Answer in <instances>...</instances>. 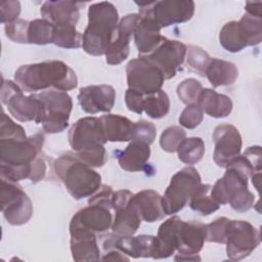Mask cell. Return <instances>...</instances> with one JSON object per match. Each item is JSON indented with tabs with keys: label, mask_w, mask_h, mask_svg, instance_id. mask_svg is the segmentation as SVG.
<instances>
[{
	"label": "cell",
	"mask_w": 262,
	"mask_h": 262,
	"mask_svg": "<svg viewBox=\"0 0 262 262\" xmlns=\"http://www.w3.org/2000/svg\"><path fill=\"white\" fill-rule=\"evenodd\" d=\"M181 221L178 216H172L160 225L156 236L157 249L154 259L168 258L174 254L177 249V230Z\"/></svg>",
	"instance_id": "cell-24"
},
{
	"label": "cell",
	"mask_w": 262,
	"mask_h": 262,
	"mask_svg": "<svg viewBox=\"0 0 262 262\" xmlns=\"http://www.w3.org/2000/svg\"><path fill=\"white\" fill-rule=\"evenodd\" d=\"M211 189V184H201L189 200L190 209L203 216L210 215L217 211L220 205L212 196Z\"/></svg>",
	"instance_id": "cell-29"
},
{
	"label": "cell",
	"mask_w": 262,
	"mask_h": 262,
	"mask_svg": "<svg viewBox=\"0 0 262 262\" xmlns=\"http://www.w3.org/2000/svg\"><path fill=\"white\" fill-rule=\"evenodd\" d=\"M206 77L214 88L229 86L236 81L238 77V70L231 61L212 58L206 71Z\"/></svg>",
	"instance_id": "cell-28"
},
{
	"label": "cell",
	"mask_w": 262,
	"mask_h": 262,
	"mask_svg": "<svg viewBox=\"0 0 262 262\" xmlns=\"http://www.w3.org/2000/svg\"><path fill=\"white\" fill-rule=\"evenodd\" d=\"M54 34V26L44 19L36 18L29 23L28 43L36 45H47L52 43Z\"/></svg>",
	"instance_id": "cell-33"
},
{
	"label": "cell",
	"mask_w": 262,
	"mask_h": 262,
	"mask_svg": "<svg viewBox=\"0 0 262 262\" xmlns=\"http://www.w3.org/2000/svg\"><path fill=\"white\" fill-rule=\"evenodd\" d=\"M186 55V45L177 40L163 38L159 46L144 56L164 75L165 80L175 77L177 69L183 63Z\"/></svg>",
	"instance_id": "cell-16"
},
{
	"label": "cell",
	"mask_w": 262,
	"mask_h": 262,
	"mask_svg": "<svg viewBox=\"0 0 262 262\" xmlns=\"http://www.w3.org/2000/svg\"><path fill=\"white\" fill-rule=\"evenodd\" d=\"M144 95L132 90V89H127L125 92V103L127 108L135 114H142L143 108H142V102H143Z\"/></svg>",
	"instance_id": "cell-45"
},
{
	"label": "cell",
	"mask_w": 262,
	"mask_h": 262,
	"mask_svg": "<svg viewBox=\"0 0 262 262\" xmlns=\"http://www.w3.org/2000/svg\"><path fill=\"white\" fill-rule=\"evenodd\" d=\"M0 97L1 102L7 106L10 115L16 120L42 123L43 106L36 93L25 96L24 91L15 82L3 80Z\"/></svg>",
	"instance_id": "cell-9"
},
{
	"label": "cell",
	"mask_w": 262,
	"mask_h": 262,
	"mask_svg": "<svg viewBox=\"0 0 262 262\" xmlns=\"http://www.w3.org/2000/svg\"><path fill=\"white\" fill-rule=\"evenodd\" d=\"M186 138V132L180 126H170L166 128L160 137V145L167 152H175L179 144Z\"/></svg>",
	"instance_id": "cell-37"
},
{
	"label": "cell",
	"mask_w": 262,
	"mask_h": 262,
	"mask_svg": "<svg viewBox=\"0 0 262 262\" xmlns=\"http://www.w3.org/2000/svg\"><path fill=\"white\" fill-rule=\"evenodd\" d=\"M246 46H256L262 41V18L245 13L237 21Z\"/></svg>",
	"instance_id": "cell-31"
},
{
	"label": "cell",
	"mask_w": 262,
	"mask_h": 262,
	"mask_svg": "<svg viewBox=\"0 0 262 262\" xmlns=\"http://www.w3.org/2000/svg\"><path fill=\"white\" fill-rule=\"evenodd\" d=\"M251 178H252V183H253V185L255 186V188L257 189L258 193L260 194V183H261L260 178H261V172H256V173H254V174L251 176Z\"/></svg>",
	"instance_id": "cell-50"
},
{
	"label": "cell",
	"mask_w": 262,
	"mask_h": 262,
	"mask_svg": "<svg viewBox=\"0 0 262 262\" xmlns=\"http://www.w3.org/2000/svg\"><path fill=\"white\" fill-rule=\"evenodd\" d=\"M250 176L234 164L226 168L222 178L212 185L211 194L219 205L229 203L230 207L238 212L249 211L255 203L254 194L248 189Z\"/></svg>",
	"instance_id": "cell-6"
},
{
	"label": "cell",
	"mask_w": 262,
	"mask_h": 262,
	"mask_svg": "<svg viewBox=\"0 0 262 262\" xmlns=\"http://www.w3.org/2000/svg\"><path fill=\"white\" fill-rule=\"evenodd\" d=\"M99 121L107 141L126 142L132 140L135 122L115 114L103 115L99 117Z\"/></svg>",
	"instance_id": "cell-23"
},
{
	"label": "cell",
	"mask_w": 262,
	"mask_h": 262,
	"mask_svg": "<svg viewBox=\"0 0 262 262\" xmlns=\"http://www.w3.org/2000/svg\"><path fill=\"white\" fill-rule=\"evenodd\" d=\"M52 43L66 49H77L82 47V34L74 25L54 26Z\"/></svg>",
	"instance_id": "cell-34"
},
{
	"label": "cell",
	"mask_w": 262,
	"mask_h": 262,
	"mask_svg": "<svg viewBox=\"0 0 262 262\" xmlns=\"http://www.w3.org/2000/svg\"><path fill=\"white\" fill-rule=\"evenodd\" d=\"M1 211L11 225L26 224L33 215V205L21 186L14 181L1 177Z\"/></svg>",
	"instance_id": "cell-11"
},
{
	"label": "cell",
	"mask_w": 262,
	"mask_h": 262,
	"mask_svg": "<svg viewBox=\"0 0 262 262\" xmlns=\"http://www.w3.org/2000/svg\"><path fill=\"white\" fill-rule=\"evenodd\" d=\"M81 108L87 114L108 113L116 102V91L111 85H89L82 87L78 93Z\"/></svg>",
	"instance_id": "cell-19"
},
{
	"label": "cell",
	"mask_w": 262,
	"mask_h": 262,
	"mask_svg": "<svg viewBox=\"0 0 262 262\" xmlns=\"http://www.w3.org/2000/svg\"><path fill=\"white\" fill-rule=\"evenodd\" d=\"M82 3L74 1H46L40 8L42 18L50 21L53 26L74 25L80 18Z\"/></svg>",
	"instance_id": "cell-21"
},
{
	"label": "cell",
	"mask_w": 262,
	"mask_h": 262,
	"mask_svg": "<svg viewBox=\"0 0 262 262\" xmlns=\"http://www.w3.org/2000/svg\"><path fill=\"white\" fill-rule=\"evenodd\" d=\"M201 184L202 178L195 168L185 167L176 172L162 196L165 215H173L182 210Z\"/></svg>",
	"instance_id": "cell-7"
},
{
	"label": "cell",
	"mask_w": 262,
	"mask_h": 262,
	"mask_svg": "<svg viewBox=\"0 0 262 262\" xmlns=\"http://www.w3.org/2000/svg\"><path fill=\"white\" fill-rule=\"evenodd\" d=\"M219 42L225 50L233 53L239 52L247 47L242 39L236 20L228 21L222 27L219 33Z\"/></svg>",
	"instance_id": "cell-35"
},
{
	"label": "cell",
	"mask_w": 262,
	"mask_h": 262,
	"mask_svg": "<svg viewBox=\"0 0 262 262\" xmlns=\"http://www.w3.org/2000/svg\"><path fill=\"white\" fill-rule=\"evenodd\" d=\"M187 64L200 76H206V71L212 60L210 55L201 47L195 45L186 46Z\"/></svg>",
	"instance_id": "cell-36"
},
{
	"label": "cell",
	"mask_w": 262,
	"mask_h": 262,
	"mask_svg": "<svg viewBox=\"0 0 262 262\" xmlns=\"http://www.w3.org/2000/svg\"><path fill=\"white\" fill-rule=\"evenodd\" d=\"M204 119V112L198 103L187 104L181 112L179 123L186 129L196 128Z\"/></svg>",
	"instance_id": "cell-41"
},
{
	"label": "cell",
	"mask_w": 262,
	"mask_h": 262,
	"mask_svg": "<svg viewBox=\"0 0 262 262\" xmlns=\"http://www.w3.org/2000/svg\"><path fill=\"white\" fill-rule=\"evenodd\" d=\"M43 106L42 128L46 133L54 134L69 127V119L73 108L71 96L66 91L45 90L36 93Z\"/></svg>",
	"instance_id": "cell-10"
},
{
	"label": "cell",
	"mask_w": 262,
	"mask_h": 262,
	"mask_svg": "<svg viewBox=\"0 0 262 262\" xmlns=\"http://www.w3.org/2000/svg\"><path fill=\"white\" fill-rule=\"evenodd\" d=\"M138 6L139 16H149L162 29L191 19L194 2L191 0H166L134 2Z\"/></svg>",
	"instance_id": "cell-8"
},
{
	"label": "cell",
	"mask_w": 262,
	"mask_h": 262,
	"mask_svg": "<svg viewBox=\"0 0 262 262\" xmlns=\"http://www.w3.org/2000/svg\"><path fill=\"white\" fill-rule=\"evenodd\" d=\"M117 158L123 170L128 172L142 171L150 158L149 144L138 140H131Z\"/></svg>",
	"instance_id": "cell-25"
},
{
	"label": "cell",
	"mask_w": 262,
	"mask_h": 262,
	"mask_svg": "<svg viewBox=\"0 0 262 262\" xmlns=\"http://www.w3.org/2000/svg\"><path fill=\"white\" fill-rule=\"evenodd\" d=\"M14 81L27 93L42 92L48 88L67 92L78 86L76 73L61 60L20 66L14 73Z\"/></svg>",
	"instance_id": "cell-1"
},
{
	"label": "cell",
	"mask_w": 262,
	"mask_h": 262,
	"mask_svg": "<svg viewBox=\"0 0 262 262\" xmlns=\"http://www.w3.org/2000/svg\"><path fill=\"white\" fill-rule=\"evenodd\" d=\"M198 104L209 117L225 118L232 112V101L229 96L216 92L211 88H203L200 93Z\"/></svg>",
	"instance_id": "cell-26"
},
{
	"label": "cell",
	"mask_w": 262,
	"mask_h": 262,
	"mask_svg": "<svg viewBox=\"0 0 262 262\" xmlns=\"http://www.w3.org/2000/svg\"><path fill=\"white\" fill-rule=\"evenodd\" d=\"M134 42L140 55H146L155 50L162 42L161 28L149 16H139L134 30Z\"/></svg>",
	"instance_id": "cell-22"
},
{
	"label": "cell",
	"mask_w": 262,
	"mask_h": 262,
	"mask_svg": "<svg viewBox=\"0 0 262 262\" xmlns=\"http://www.w3.org/2000/svg\"><path fill=\"white\" fill-rule=\"evenodd\" d=\"M26 135L25 129L13 122L2 110L1 121H0V139H25Z\"/></svg>",
	"instance_id": "cell-40"
},
{
	"label": "cell",
	"mask_w": 262,
	"mask_h": 262,
	"mask_svg": "<svg viewBox=\"0 0 262 262\" xmlns=\"http://www.w3.org/2000/svg\"><path fill=\"white\" fill-rule=\"evenodd\" d=\"M228 222V218L219 217L213 222L206 224V242L225 244Z\"/></svg>",
	"instance_id": "cell-39"
},
{
	"label": "cell",
	"mask_w": 262,
	"mask_h": 262,
	"mask_svg": "<svg viewBox=\"0 0 262 262\" xmlns=\"http://www.w3.org/2000/svg\"><path fill=\"white\" fill-rule=\"evenodd\" d=\"M138 20V13H130L118 23L112 41L104 53L108 64L117 66L127 59L130 53V39Z\"/></svg>",
	"instance_id": "cell-17"
},
{
	"label": "cell",
	"mask_w": 262,
	"mask_h": 262,
	"mask_svg": "<svg viewBox=\"0 0 262 262\" xmlns=\"http://www.w3.org/2000/svg\"><path fill=\"white\" fill-rule=\"evenodd\" d=\"M205 154V143L201 137H188L182 140L177 148L178 159L187 165L199 163Z\"/></svg>",
	"instance_id": "cell-32"
},
{
	"label": "cell",
	"mask_w": 262,
	"mask_h": 262,
	"mask_svg": "<svg viewBox=\"0 0 262 262\" xmlns=\"http://www.w3.org/2000/svg\"><path fill=\"white\" fill-rule=\"evenodd\" d=\"M70 235V248L75 261H98L101 259L95 232L71 219Z\"/></svg>",
	"instance_id": "cell-18"
},
{
	"label": "cell",
	"mask_w": 262,
	"mask_h": 262,
	"mask_svg": "<svg viewBox=\"0 0 262 262\" xmlns=\"http://www.w3.org/2000/svg\"><path fill=\"white\" fill-rule=\"evenodd\" d=\"M134 198L143 221L152 223L161 220L165 216L162 207V195L158 191L154 189H143L134 193Z\"/></svg>",
	"instance_id": "cell-27"
},
{
	"label": "cell",
	"mask_w": 262,
	"mask_h": 262,
	"mask_svg": "<svg viewBox=\"0 0 262 262\" xmlns=\"http://www.w3.org/2000/svg\"><path fill=\"white\" fill-rule=\"evenodd\" d=\"M245 9L247 11L248 14L255 16V17H260L262 18V2L261 1H257V2H253V1H249L246 3L245 5Z\"/></svg>",
	"instance_id": "cell-49"
},
{
	"label": "cell",
	"mask_w": 262,
	"mask_h": 262,
	"mask_svg": "<svg viewBox=\"0 0 262 262\" xmlns=\"http://www.w3.org/2000/svg\"><path fill=\"white\" fill-rule=\"evenodd\" d=\"M69 143L76 157L91 168H100L107 161V142L99 118L84 117L69 130Z\"/></svg>",
	"instance_id": "cell-3"
},
{
	"label": "cell",
	"mask_w": 262,
	"mask_h": 262,
	"mask_svg": "<svg viewBox=\"0 0 262 262\" xmlns=\"http://www.w3.org/2000/svg\"><path fill=\"white\" fill-rule=\"evenodd\" d=\"M21 10L19 1H2L0 4L1 23L9 24L17 19Z\"/></svg>",
	"instance_id": "cell-44"
},
{
	"label": "cell",
	"mask_w": 262,
	"mask_h": 262,
	"mask_svg": "<svg viewBox=\"0 0 262 262\" xmlns=\"http://www.w3.org/2000/svg\"><path fill=\"white\" fill-rule=\"evenodd\" d=\"M113 210H115V218L112 224L113 232L124 236L133 235L142 221L134 193L128 189L114 191Z\"/></svg>",
	"instance_id": "cell-13"
},
{
	"label": "cell",
	"mask_w": 262,
	"mask_h": 262,
	"mask_svg": "<svg viewBox=\"0 0 262 262\" xmlns=\"http://www.w3.org/2000/svg\"><path fill=\"white\" fill-rule=\"evenodd\" d=\"M44 139L42 133H36L25 139H0L1 177L14 182L29 179L32 164L40 154Z\"/></svg>",
	"instance_id": "cell-2"
},
{
	"label": "cell",
	"mask_w": 262,
	"mask_h": 262,
	"mask_svg": "<svg viewBox=\"0 0 262 262\" xmlns=\"http://www.w3.org/2000/svg\"><path fill=\"white\" fill-rule=\"evenodd\" d=\"M260 230L245 220H230L227 225L225 245L227 257L239 261L248 257L260 244Z\"/></svg>",
	"instance_id": "cell-12"
},
{
	"label": "cell",
	"mask_w": 262,
	"mask_h": 262,
	"mask_svg": "<svg viewBox=\"0 0 262 262\" xmlns=\"http://www.w3.org/2000/svg\"><path fill=\"white\" fill-rule=\"evenodd\" d=\"M29 23L30 21L28 20L17 18L12 23L6 24L4 26L6 37L15 43H21V44L28 43Z\"/></svg>",
	"instance_id": "cell-42"
},
{
	"label": "cell",
	"mask_w": 262,
	"mask_h": 262,
	"mask_svg": "<svg viewBox=\"0 0 262 262\" xmlns=\"http://www.w3.org/2000/svg\"><path fill=\"white\" fill-rule=\"evenodd\" d=\"M251 163L256 171H261L262 162H261V146L254 145L248 147L243 154Z\"/></svg>",
	"instance_id": "cell-47"
},
{
	"label": "cell",
	"mask_w": 262,
	"mask_h": 262,
	"mask_svg": "<svg viewBox=\"0 0 262 262\" xmlns=\"http://www.w3.org/2000/svg\"><path fill=\"white\" fill-rule=\"evenodd\" d=\"M46 174V164L41 157H37L32 164V173L30 176V181L32 183H37L44 179Z\"/></svg>",
	"instance_id": "cell-46"
},
{
	"label": "cell",
	"mask_w": 262,
	"mask_h": 262,
	"mask_svg": "<svg viewBox=\"0 0 262 262\" xmlns=\"http://www.w3.org/2000/svg\"><path fill=\"white\" fill-rule=\"evenodd\" d=\"M119 23L116 6L107 1L93 3L88 8V25L82 35V48L93 56L105 53Z\"/></svg>",
	"instance_id": "cell-4"
},
{
	"label": "cell",
	"mask_w": 262,
	"mask_h": 262,
	"mask_svg": "<svg viewBox=\"0 0 262 262\" xmlns=\"http://www.w3.org/2000/svg\"><path fill=\"white\" fill-rule=\"evenodd\" d=\"M202 90H203V86L198 80L193 78H188L183 80L177 86L176 92L179 99L187 105V104L198 103V99Z\"/></svg>",
	"instance_id": "cell-38"
},
{
	"label": "cell",
	"mask_w": 262,
	"mask_h": 262,
	"mask_svg": "<svg viewBox=\"0 0 262 262\" xmlns=\"http://www.w3.org/2000/svg\"><path fill=\"white\" fill-rule=\"evenodd\" d=\"M54 171L69 193L77 201L93 195L101 186L100 174L71 151L54 161Z\"/></svg>",
	"instance_id": "cell-5"
},
{
	"label": "cell",
	"mask_w": 262,
	"mask_h": 262,
	"mask_svg": "<svg viewBox=\"0 0 262 262\" xmlns=\"http://www.w3.org/2000/svg\"><path fill=\"white\" fill-rule=\"evenodd\" d=\"M126 77L128 88L143 95L161 90L165 82L162 72L142 55L127 63Z\"/></svg>",
	"instance_id": "cell-14"
},
{
	"label": "cell",
	"mask_w": 262,
	"mask_h": 262,
	"mask_svg": "<svg viewBox=\"0 0 262 262\" xmlns=\"http://www.w3.org/2000/svg\"><path fill=\"white\" fill-rule=\"evenodd\" d=\"M143 112L151 119H161L170 111V99L164 90H159L144 95L142 102Z\"/></svg>",
	"instance_id": "cell-30"
},
{
	"label": "cell",
	"mask_w": 262,
	"mask_h": 262,
	"mask_svg": "<svg viewBox=\"0 0 262 262\" xmlns=\"http://www.w3.org/2000/svg\"><path fill=\"white\" fill-rule=\"evenodd\" d=\"M157 136V128L151 122L140 120L134 124L132 140H138L151 144Z\"/></svg>",
	"instance_id": "cell-43"
},
{
	"label": "cell",
	"mask_w": 262,
	"mask_h": 262,
	"mask_svg": "<svg viewBox=\"0 0 262 262\" xmlns=\"http://www.w3.org/2000/svg\"><path fill=\"white\" fill-rule=\"evenodd\" d=\"M129 259L130 258L128 256L123 254L118 249L111 248V249H107L104 251L103 257L100 260H102V261H123V260L128 261Z\"/></svg>",
	"instance_id": "cell-48"
},
{
	"label": "cell",
	"mask_w": 262,
	"mask_h": 262,
	"mask_svg": "<svg viewBox=\"0 0 262 262\" xmlns=\"http://www.w3.org/2000/svg\"><path fill=\"white\" fill-rule=\"evenodd\" d=\"M213 159L221 168L229 167L241 155L242 136L236 127L231 124L218 125L213 133Z\"/></svg>",
	"instance_id": "cell-15"
},
{
	"label": "cell",
	"mask_w": 262,
	"mask_h": 262,
	"mask_svg": "<svg viewBox=\"0 0 262 262\" xmlns=\"http://www.w3.org/2000/svg\"><path fill=\"white\" fill-rule=\"evenodd\" d=\"M206 242V224L199 221H181L177 230L179 256L196 255Z\"/></svg>",
	"instance_id": "cell-20"
}]
</instances>
